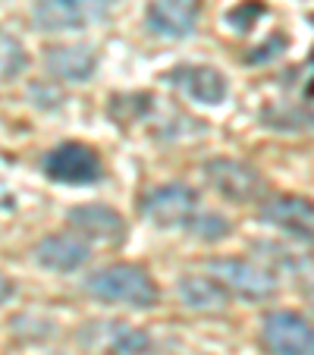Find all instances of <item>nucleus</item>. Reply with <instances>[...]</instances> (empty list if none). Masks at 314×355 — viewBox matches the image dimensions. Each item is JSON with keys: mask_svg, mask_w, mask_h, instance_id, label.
<instances>
[{"mask_svg": "<svg viewBox=\"0 0 314 355\" xmlns=\"http://www.w3.org/2000/svg\"><path fill=\"white\" fill-rule=\"evenodd\" d=\"M85 293L107 305L126 309H154L161 302V289L141 264H110L85 280Z\"/></svg>", "mask_w": 314, "mask_h": 355, "instance_id": "1", "label": "nucleus"}, {"mask_svg": "<svg viewBox=\"0 0 314 355\" xmlns=\"http://www.w3.org/2000/svg\"><path fill=\"white\" fill-rule=\"evenodd\" d=\"M41 170L60 186H94L104 180V161L85 141H60L44 155Z\"/></svg>", "mask_w": 314, "mask_h": 355, "instance_id": "2", "label": "nucleus"}, {"mask_svg": "<svg viewBox=\"0 0 314 355\" xmlns=\"http://www.w3.org/2000/svg\"><path fill=\"white\" fill-rule=\"evenodd\" d=\"M141 217L157 230H189V223L198 214V192L182 182L157 186L141 198Z\"/></svg>", "mask_w": 314, "mask_h": 355, "instance_id": "3", "label": "nucleus"}, {"mask_svg": "<svg viewBox=\"0 0 314 355\" xmlns=\"http://www.w3.org/2000/svg\"><path fill=\"white\" fill-rule=\"evenodd\" d=\"M116 0H35L32 19L44 32H76L110 16Z\"/></svg>", "mask_w": 314, "mask_h": 355, "instance_id": "4", "label": "nucleus"}, {"mask_svg": "<svg viewBox=\"0 0 314 355\" xmlns=\"http://www.w3.org/2000/svg\"><path fill=\"white\" fill-rule=\"evenodd\" d=\"M207 277H214L227 293L239 295L245 302L270 299L277 293V280L270 270L258 268V264L245 261V258H211L204 264Z\"/></svg>", "mask_w": 314, "mask_h": 355, "instance_id": "5", "label": "nucleus"}, {"mask_svg": "<svg viewBox=\"0 0 314 355\" xmlns=\"http://www.w3.org/2000/svg\"><path fill=\"white\" fill-rule=\"evenodd\" d=\"M261 346L268 355H314L311 324L299 311H268L261 321Z\"/></svg>", "mask_w": 314, "mask_h": 355, "instance_id": "6", "label": "nucleus"}, {"mask_svg": "<svg viewBox=\"0 0 314 355\" xmlns=\"http://www.w3.org/2000/svg\"><path fill=\"white\" fill-rule=\"evenodd\" d=\"M164 79L176 88L180 94H186L195 104H204V107H217L223 104L229 94V82L227 76L217 67H207V63H180V67L167 69Z\"/></svg>", "mask_w": 314, "mask_h": 355, "instance_id": "7", "label": "nucleus"}, {"mask_svg": "<svg viewBox=\"0 0 314 355\" xmlns=\"http://www.w3.org/2000/svg\"><path fill=\"white\" fill-rule=\"evenodd\" d=\"M207 180L223 198L236 201V205H245V201L258 198L261 192V176L254 167L242 161H233V157H217V161H207L204 167Z\"/></svg>", "mask_w": 314, "mask_h": 355, "instance_id": "8", "label": "nucleus"}, {"mask_svg": "<svg viewBox=\"0 0 314 355\" xmlns=\"http://www.w3.org/2000/svg\"><path fill=\"white\" fill-rule=\"evenodd\" d=\"M201 0H151L145 7V22L161 38H189L198 26Z\"/></svg>", "mask_w": 314, "mask_h": 355, "instance_id": "9", "label": "nucleus"}, {"mask_svg": "<svg viewBox=\"0 0 314 355\" xmlns=\"http://www.w3.org/2000/svg\"><path fill=\"white\" fill-rule=\"evenodd\" d=\"M67 220L79 230L85 239L101 242V245H123L129 236L126 220L107 205H82L67 214Z\"/></svg>", "mask_w": 314, "mask_h": 355, "instance_id": "10", "label": "nucleus"}, {"mask_svg": "<svg viewBox=\"0 0 314 355\" xmlns=\"http://www.w3.org/2000/svg\"><path fill=\"white\" fill-rule=\"evenodd\" d=\"M82 340L91 349H101V352H110V355H148L154 349L151 336L145 330L132 327V324H123V321L91 324Z\"/></svg>", "mask_w": 314, "mask_h": 355, "instance_id": "11", "label": "nucleus"}, {"mask_svg": "<svg viewBox=\"0 0 314 355\" xmlns=\"http://www.w3.org/2000/svg\"><path fill=\"white\" fill-rule=\"evenodd\" d=\"M91 258V248L85 239L73 233H54L35 245V261L44 270H57V274H76L79 268H85Z\"/></svg>", "mask_w": 314, "mask_h": 355, "instance_id": "12", "label": "nucleus"}, {"mask_svg": "<svg viewBox=\"0 0 314 355\" xmlns=\"http://www.w3.org/2000/svg\"><path fill=\"white\" fill-rule=\"evenodd\" d=\"M261 220L270 227L283 230V233L295 236V239H311V227H314V214L308 198L299 195H277L261 208Z\"/></svg>", "mask_w": 314, "mask_h": 355, "instance_id": "13", "label": "nucleus"}, {"mask_svg": "<svg viewBox=\"0 0 314 355\" xmlns=\"http://www.w3.org/2000/svg\"><path fill=\"white\" fill-rule=\"evenodd\" d=\"M44 67H47V73L54 76V79L88 82L94 76V69H98V54H94L88 44H79V47H69V44L47 47Z\"/></svg>", "mask_w": 314, "mask_h": 355, "instance_id": "14", "label": "nucleus"}, {"mask_svg": "<svg viewBox=\"0 0 314 355\" xmlns=\"http://www.w3.org/2000/svg\"><path fill=\"white\" fill-rule=\"evenodd\" d=\"M180 299L186 309L201 311V315H220L229 309V293L214 280V277H182L180 280Z\"/></svg>", "mask_w": 314, "mask_h": 355, "instance_id": "15", "label": "nucleus"}, {"mask_svg": "<svg viewBox=\"0 0 314 355\" xmlns=\"http://www.w3.org/2000/svg\"><path fill=\"white\" fill-rule=\"evenodd\" d=\"M26 67H28L26 47L19 44V38H13L10 32L0 28V82H13L16 76H22Z\"/></svg>", "mask_w": 314, "mask_h": 355, "instance_id": "16", "label": "nucleus"}, {"mask_svg": "<svg viewBox=\"0 0 314 355\" xmlns=\"http://www.w3.org/2000/svg\"><path fill=\"white\" fill-rule=\"evenodd\" d=\"M229 230H233L229 220L223 214H217V211H198L195 220L189 223V233L198 236V239H204V242L223 239V236H229Z\"/></svg>", "mask_w": 314, "mask_h": 355, "instance_id": "17", "label": "nucleus"}, {"mask_svg": "<svg viewBox=\"0 0 314 355\" xmlns=\"http://www.w3.org/2000/svg\"><path fill=\"white\" fill-rule=\"evenodd\" d=\"M261 13H264V3H261V0H252V3H242V7L229 10V13L223 16V22H227L233 32H248Z\"/></svg>", "mask_w": 314, "mask_h": 355, "instance_id": "18", "label": "nucleus"}, {"mask_svg": "<svg viewBox=\"0 0 314 355\" xmlns=\"http://www.w3.org/2000/svg\"><path fill=\"white\" fill-rule=\"evenodd\" d=\"M289 44V38L286 35H270L268 41L261 47H254L252 54L245 57V63H252V67H258V63H268V60H274V57H280L283 54V47Z\"/></svg>", "mask_w": 314, "mask_h": 355, "instance_id": "19", "label": "nucleus"}, {"mask_svg": "<svg viewBox=\"0 0 314 355\" xmlns=\"http://www.w3.org/2000/svg\"><path fill=\"white\" fill-rule=\"evenodd\" d=\"M16 293V286H13V280H10L7 274H0V302H7L10 295Z\"/></svg>", "mask_w": 314, "mask_h": 355, "instance_id": "20", "label": "nucleus"}]
</instances>
